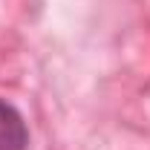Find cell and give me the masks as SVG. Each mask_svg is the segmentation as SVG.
<instances>
[{
    "label": "cell",
    "mask_w": 150,
    "mask_h": 150,
    "mask_svg": "<svg viewBox=\"0 0 150 150\" xmlns=\"http://www.w3.org/2000/svg\"><path fill=\"white\" fill-rule=\"evenodd\" d=\"M29 147V130L12 104L0 101V150H26Z\"/></svg>",
    "instance_id": "1"
}]
</instances>
